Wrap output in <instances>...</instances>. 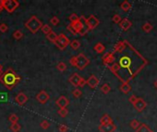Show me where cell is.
Here are the masks:
<instances>
[{
	"instance_id": "1",
	"label": "cell",
	"mask_w": 157,
	"mask_h": 132,
	"mask_svg": "<svg viewBox=\"0 0 157 132\" xmlns=\"http://www.w3.org/2000/svg\"><path fill=\"white\" fill-rule=\"evenodd\" d=\"M20 80H21V77L11 68H8L7 71H5L2 73L1 76H0V83H1L7 90H12L17 84L20 82Z\"/></svg>"
},
{
	"instance_id": "2",
	"label": "cell",
	"mask_w": 157,
	"mask_h": 132,
	"mask_svg": "<svg viewBox=\"0 0 157 132\" xmlns=\"http://www.w3.org/2000/svg\"><path fill=\"white\" fill-rule=\"evenodd\" d=\"M24 26L31 33L35 34L41 29V27L43 26V24L36 16H32V17H31V18L29 20H28L27 22H25Z\"/></svg>"
},
{
	"instance_id": "3",
	"label": "cell",
	"mask_w": 157,
	"mask_h": 132,
	"mask_svg": "<svg viewBox=\"0 0 157 132\" xmlns=\"http://www.w3.org/2000/svg\"><path fill=\"white\" fill-rule=\"evenodd\" d=\"M1 5L5 10L8 13H13L20 6V2L17 0H2Z\"/></svg>"
},
{
	"instance_id": "4",
	"label": "cell",
	"mask_w": 157,
	"mask_h": 132,
	"mask_svg": "<svg viewBox=\"0 0 157 132\" xmlns=\"http://www.w3.org/2000/svg\"><path fill=\"white\" fill-rule=\"evenodd\" d=\"M70 41L68 38L65 36V34H63V33H61L58 35V39L56 41V42H55V46L57 47V48L61 51H63V50H65L66 49V47L68 45H70Z\"/></svg>"
},
{
	"instance_id": "5",
	"label": "cell",
	"mask_w": 157,
	"mask_h": 132,
	"mask_svg": "<svg viewBox=\"0 0 157 132\" xmlns=\"http://www.w3.org/2000/svg\"><path fill=\"white\" fill-rule=\"evenodd\" d=\"M76 57H77L76 68L80 71H83L90 63V61L84 53H79Z\"/></svg>"
},
{
	"instance_id": "6",
	"label": "cell",
	"mask_w": 157,
	"mask_h": 132,
	"mask_svg": "<svg viewBox=\"0 0 157 132\" xmlns=\"http://www.w3.org/2000/svg\"><path fill=\"white\" fill-rule=\"evenodd\" d=\"M85 24L86 25L88 31H90L92 30L96 29V28L99 25V20H98V18H97L94 15H91L85 20Z\"/></svg>"
},
{
	"instance_id": "7",
	"label": "cell",
	"mask_w": 157,
	"mask_h": 132,
	"mask_svg": "<svg viewBox=\"0 0 157 132\" xmlns=\"http://www.w3.org/2000/svg\"><path fill=\"white\" fill-rule=\"evenodd\" d=\"M115 61V54L113 52H106L103 56H102V62L103 64L106 66H110V64L113 63Z\"/></svg>"
},
{
	"instance_id": "8",
	"label": "cell",
	"mask_w": 157,
	"mask_h": 132,
	"mask_svg": "<svg viewBox=\"0 0 157 132\" xmlns=\"http://www.w3.org/2000/svg\"><path fill=\"white\" fill-rule=\"evenodd\" d=\"M36 99H37V101H38L39 103H41V104H45V103H47L49 101L50 96H49V94L46 92V91L41 90V91H40L38 94H37Z\"/></svg>"
},
{
	"instance_id": "9",
	"label": "cell",
	"mask_w": 157,
	"mask_h": 132,
	"mask_svg": "<svg viewBox=\"0 0 157 132\" xmlns=\"http://www.w3.org/2000/svg\"><path fill=\"white\" fill-rule=\"evenodd\" d=\"M133 107H134L135 110H137L138 112H142L147 107V103L142 98L138 97L137 101L133 104Z\"/></svg>"
},
{
	"instance_id": "10",
	"label": "cell",
	"mask_w": 157,
	"mask_h": 132,
	"mask_svg": "<svg viewBox=\"0 0 157 132\" xmlns=\"http://www.w3.org/2000/svg\"><path fill=\"white\" fill-rule=\"evenodd\" d=\"M117 129V126L113 123H108L106 125H99L98 130L100 132H115Z\"/></svg>"
},
{
	"instance_id": "11",
	"label": "cell",
	"mask_w": 157,
	"mask_h": 132,
	"mask_svg": "<svg viewBox=\"0 0 157 132\" xmlns=\"http://www.w3.org/2000/svg\"><path fill=\"white\" fill-rule=\"evenodd\" d=\"M127 48V41H118L115 44L114 48H113V53H121L125 51Z\"/></svg>"
},
{
	"instance_id": "12",
	"label": "cell",
	"mask_w": 157,
	"mask_h": 132,
	"mask_svg": "<svg viewBox=\"0 0 157 132\" xmlns=\"http://www.w3.org/2000/svg\"><path fill=\"white\" fill-rule=\"evenodd\" d=\"M81 76L78 74V73H73L71 76L69 77V79H68V81H69V83L72 84V86H73L75 87H79V83H80V80H81Z\"/></svg>"
},
{
	"instance_id": "13",
	"label": "cell",
	"mask_w": 157,
	"mask_h": 132,
	"mask_svg": "<svg viewBox=\"0 0 157 132\" xmlns=\"http://www.w3.org/2000/svg\"><path fill=\"white\" fill-rule=\"evenodd\" d=\"M56 105L60 107V108H66L68 106H69V104H70V101L67 97L65 96H60L57 100H56Z\"/></svg>"
},
{
	"instance_id": "14",
	"label": "cell",
	"mask_w": 157,
	"mask_h": 132,
	"mask_svg": "<svg viewBox=\"0 0 157 132\" xmlns=\"http://www.w3.org/2000/svg\"><path fill=\"white\" fill-rule=\"evenodd\" d=\"M15 101L20 106H23V105H25V104L28 102V96L25 95L23 92L18 93L17 95L16 96V97H15Z\"/></svg>"
},
{
	"instance_id": "15",
	"label": "cell",
	"mask_w": 157,
	"mask_h": 132,
	"mask_svg": "<svg viewBox=\"0 0 157 132\" xmlns=\"http://www.w3.org/2000/svg\"><path fill=\"white\" fill-rule=\"evenodd\" d=\"M99 83V80L95 76V75H91V76H89V78L86 80V84L92 89L96 88Z\"/></svg>"
},
{
	"instance_id": "16",
	"label": "cell",
	"mask_w": 157,
	"mask_h": 132,
	"mask_svg": "<svg viewBox=\"0 0 157 132\" xmlns=\"http://www.w3.org/2000/svg\"><path fill=\"white\" fill-rule=\"evenodd\" d=\"M132 26V21L130 20H128L127 17L123 18V20L121 21V23H119V28H121L123 31H126L128 30H130Z\"/></svg>"
},
{
	"instance_id": "17",
	"label": "cell",
	"mask_w": 157,
	"mask_h": 132,
	"mask_svg": "<svg viewBox=\"0 0 157 132\" xmlns=\"http://www.w3.org/2000/svg\"><path fill=\"white\" fill-rule=\"evenodd\" d=\"M71 25L73 26V28L75 29V30L76 31L77 34H79V32L85 28L84 27V23H83V21L81 20L76 21V22H75V23H71Z\"/></svg>"
},
{
	"instance_id": "18",
	"label": "cell",
	"mask_w": 157,
	"mask_h": 132,
	"mask_svg": "<svg viewBox=\"0 0 157 132\" xmlns=\"http://www.w3.org/2000/svg\"><path fill=\"white\" fill-rule=\"evenodd\" d=\"M132 86L130 83H123L121 86H119V90H121L123 94H128L132 91Z\"/></svg>"
},
{
	"instance_id": "19",
	"label": "cell",
	"mask_w": 157,
	"mask_h": 132,
	"mask_svg": "<svg viewBox=\"0 0 157 132\" xmlns=\"http://www.w3.org/2000/svg\"><path fill=\"white\" fill-rule=\"evenodd\" d=\"M113 120L112 118L110 117L109 115L108 114H105L102 116V117L100 118V125H106V124H108V123H112Z\"/></svg>"
},
{
	"instance_id": "20",
	"label": "cell",
	"mask_w": 157,
	"mask_h": 132,
	"mask_svg": "<svg viewBox=\"0 0 157 132\" xmlns=\"http://www.w3.org/2000/svg\"><path fill=\"white\" fill-rule=\"evenodd\" d=\"M94 50L97 53H103L106 50L105 46L101 43V42H97L95 46H94Z\"/></svg>"
},
{
	"instance_id": "21",
	"label": "cell",
	"mask_w": 157,
	"mask_h": 132,
	"mask_svg": "<svg viewBox=\"0 0 157 132\" xmlns=\"http://www.w3.org/2000/svg\"><path fill=\"white\" fill-rule=\"evenodd\" d=\"M135 132H153V131L146 124L142 123V124H141V126L139 128L135 130Z\"/></svg>"
},
{
	"instance_id": "22",
	"label": "cell",
	"mask_w": 157,
	"mask_h": 132,
	"mask_svg": "<svg viewBox=\"0 0 157 132\" xmlns=\"http://www.w3.org/2000/svg\"><path fill=\"white\" fill-rule=\"evenodd\" d=\"M46 38H47V40L49 41H51L52 43H55V42H56V41H57V39H58V35L55 33V32L52 31L48 35H46Z\"/></svg>"
},
{
	"instance_id": "23",
	"label": "cell",
	"mask_w": 157,
	"mask_h": 132,
	"mask_svg": "<svg viewBox=\"0 0 157 132\" xmlns=\"http://www.w3.org/2000/svg\"><path fill=\"white\" fill-rule=\"evenodd\" d=\"M121 9H122L123 11L128 12V11H130L131 9H132V4L129 2V1H127V0H125V1H123L121 4Z\"/></svg>"
},
{
	"instance_id": "24",
	"label": "cell",
	"mask_w": 157,
	"mask_h": 132,
	"mask_svg": "<svg viewBox=\"0 0 157 132\" xmlns=\"http://www.w3.org/2000/svg\"><path fill=\"white\" fill-rule=\"evenodd\" d=\"M108 69L111 71L115 75H117L119 72V69H121V67H119V64L118 63H113L111 64L110 66H108Z\"/></svg>"
},
{
	"instance_id": "25",
	"label": "cell",
	"mask_w": 157,
	"mask_h": 132,
	"mask_svg": "<svg viewBox=\"0 0 157 132\" xmlns=\"http://www.w3.org/2000/svg\"><path fill=\"white\" fill-rule=\"evenodd\" d=\"M142 30H143L144 32H146V33H149V32H151V31L153 30V25H152L150 22H145V23L142 25Z\"/></svg>"
},
{
	"instance_id": "26",
	"label": "cell",
	"mask_w": 157,
	"mask_h": 132,
	"mask_svg": "<svg viewBox=\"0 0 157 132\" xmlns=\"http://www.w3.org/2000/svg\"><path fill=\"white\" fill-rule=\"evenodd\" d=\"M12 36H13V38H14L15 40L20 41V40H21L22 38H23L24 34H23V32H22L21 30H16L13 32Z\"/></svg>"
},
{
	"instance_id": "27",
	"label": "cell",
	"mask_w": 157,
	"mask_h": 132,
	"mask_svg": "<svg viewBox=\"0 0 157 132\" xmlns=\"http://www.w3.org/2000/svg\"><path fill=\"white\" fill-rule=\"evenodd\" d=\"M70 47H71L73 50L76 51V50H78L80 47H81V43H80V41H77V40H73V41H72L70 42Z\"/></svg>"
},
{
	"instance_id": "28",
	"label": "cell",
	"mask_w": 157,
	"mask_h": 132,
	"mask_svg": "<svg viewBox=\"0 0 157 132\" xmlns=\"http://www.w3.org/2000/svg\"><path fill=\"white\" fill-rule=\"evenodd\" d=\"M100 90H101V92H102L103 94H105V95H108V94L111 91V87H110V86L108 83H104L102 86L100 87Z\"/></svg>"
},
{
	"instance_id": "29",
	"label": "cell",
	"mask_w": 157,
	"mask_h": 132,
	"mask_svg": "<svg viewBox=\"0 0 157 132\" xmlns=\"http://www.w3.org/2000/svg\"><path fill=\"white\" fill-rule=\"evenodd\" d=\"M41 30L42 31V33H44L45 35H48L49 33H51L52 30V28L48 25V24H44L42 27H41Z\"/></svg>"
},
{
	"instance_id": "30",
	"label": "cell",
	"mask_w": 157,
	"mask_h": 132,
	"mask_svg": "<svg viewBox=\"0 0 157 132\" xmlns=\"http://www.w3.org/2000/svg\"><path fill=\"white\" fill-rule=\"evenodd\" d=\"M56 68H57V70H58V71H60V72L63 73V72H65V71H66V69H67V66H66V63H65V62H60L57 64Z\"/></svg>"
},
{
	"instance_id": "31",
	"label": "cell",
	"mask_w": 157,
	"mask_h": 132,
	"mask_svg": "<svg viewBox=\"0 0 157 132\" xmlns=\"http://www.w3.org/2000/svg\"><path fill=\"white\" fill-rule=\"evenodd\" d=\"M9 129H10L12 132H18V131L21 129V126L18 124V123H14V124L10 125V127H9Z\"/></svg>"
},
{
	"instance_id": "32",
	"label": "cell",
	"mask_w": 157,
	"mask_h": 132,
	"mask_svg": "<svg viewBox=\"0 0 157 132\" xmlns=\"http://www.w3.org/2000/svg\"><path fill=\"white\" fill-rule=\"evenodd\" d=\"M8 120L11 122V124H14V123H17L18 120H20V117H18L16 114H10L8 117Z\"/></svg>"
},
{
	"instance_id": "33",
	"label": "cell",
	"mask_w": 157,
	"mask_h": 132,
	"mask_svg": "<svg viewBox=\"0 0 157 132\" xmlns=\"http://www.w3.org/2000/svg\"><path fill=\"white\" fill-rule=\"evenodd\" d=\"M130 126L131 128H132L133 129H137L138 128H139L141 126V123L139 122V120H137V119H132L131 122H130Z\"/></svg>"
},
{
	"instance_id": "34",
	"label": "cell",
	"mask_w": 157,
	"mask_h": 132,
	"mask_svg": "<svg viewBox=\"0 0 157 132\" xmlns=\"http://www.w3.org/2000/svg\"><path fill=\"white\" fill-rule=\"evenodd\" d=\"M69 20L71 23H75V22L80 20V17H78L76 13H73L69 16Z\"/></svg>"
},
{
	"instance_id": "35",
	"label": "cell",
	"mask_w": 157,
	"mask_h": 132,
	"mask_svg": "<svg viewBox=\"0 0 157 132\" xmlns=\"http://www.w3.org/2000/svg\"><path fill=\"white\" fill-rule=\"evenodd\" d=\"M58 115L62 117H65L68 115V109L67 108H60L58 110Z\"/></svg>"
},
{
	"instance_id": "36",
	"label": "cell",
	"mask_w": 157,
	"mask_h": 132,
	"mask_svg": "<svg viewBox=\"0 0 157 132\" xmlns=\"http://www.w3.org/2000/svg\"><path fill=\"white\" fill-rule=\"evenodd\" d=\"M72 95L75 98H79L82 96V91L79 88H76L75 90L72 92Z\"/></svg>"
},
{
	"instance_id": "37",
	"label": "cell",
	"mask_w": 157,
	"mask_h": 132,
	"mask_svg": "<svg viewBox=\"0 0 157 132\" xmlns=\"http://www.w3.org/2000/svg\"><path fill=\"white\" fill-rule=\"evenodd\" d=\"M51 124H50V122L47 121V120H43L41 121V128H43V129H48L50 128Z\"/></svg>"
},
{
	"instance_id": "38",
	"label": "cell",
	"mask_w": 157,
	"mask_h": 132,
	"mask_svg": "<svg viewBox=\"0 0 157 132\" xmlns=\"http://www.w3.org/2000/svg\"><path fill=\"white\" fill-rule=\"evenodd\" d=\"M50 22L53 26H57L59 24V22H60V20H59V18L56 16H54V17H52L51 20H50Z\"/></svg>"
},
{
	"instance_id": "39",
	"label": "cell",
	"mask_w": 157,
	"mask_h": 132,
	"mask_svg": "<svg viewBox=\"0 0 157 132\" xmlns=\"http://www.w3.org/2000/svg\"><path fill=\"white\" fill-rule=\"evenodd\" d=\"M121 20H122L121 17V16H119L118 14H115V15L113 16V17H112V21H113L114 23H116V24L121 23Z\"/></svg>"
},
{
	"instance_id": "40",
	"label": "cell",
	"mask_w": 157,
	"mask_h": 132,
	"mask_svg": "<svg viewBox=\"0 0 157 132\" xmlns=\"http://www.w3.org/2000/svg\"><path fill=\"white\" fill-rule=\"evenodd\" d=\"M69 62L72 66H73V67H76V63H77V57L76 56H73V57H71Z\"/></svg>"
},
{
	"instance_id": "41",
	"label": "cell",
	"mask_w": 157,
	"mask_h": 132,
	"mask_svg": "<svg viewBox=\"0 0 157 132\" xmlns=\"http://www.w3.org/2000/svg\"><path fill=\"white\" fill-rule=\"evenodd\" d=\"M8 30V27L6 23H1L0 24V31L2 33H5Z\"/></svg>"
},
{
	"instance_id": "42",
	"label": "cell",
	"mask_w": 157,
	"mask_h": 132,
	"mask_svg": "<svg viewBox=\"0 0 157 132\" xmlns=\"http://www.w3.org/2000/svg\"><path fill=\"white\" fill-rule=\"evenodd\" d=\"M68 129H69L68 127L65 126L64 124H61V125L59 126V132H67Z\"/></svg>"
},
{
	"instance_id": "43",
	"label": "cell",
	"mask_w": 157,
	"mask_h": 132,
	"mask_svg": "<svg viewBox=\"0 0 157 132\" xmlns=\"http://www.w3.org/2000/svg\"><path fill=\"white\" fill-rule=\"evenodd\" d=\"M67 30L72 33V34H73V35H76L77 33H76V31L75 30V29H73V26L71 25V23L67 26Z\"/></svg>"
},
{
	"instance_id": "44",
	"label": "cell",
	"mask_w": 157,
	"mask_h": 132,
	"mask_svg": "<svg viewBox=\"0 0 157 132\" xmlns=\"http://www.w3.org/2000/svg\"><path fill=\"white\" fill-rule=\"evenodd\" d=\"M137 99H138V97H137L135 95H132V96H130V98H129V102H130L131 104H132V105H133V104L137 101Z\"/></svg>"
},
{
	"instance_id": "45",
	"label": "cell",
	"mask_w": 157,
	"mask_h": 132,
	"mask_svg": "<svg viewBox=\"0 0 157 132\" xmlns=\"http://www.w3.org/2000/svg\"><path fill=\"white\" fill-rule=\"evenodd\" d=\"M86 84V80L82 77L80 80V83H79V87H84Z\"/></svg>"
},
{
	"instance_id": "46",
	"label": "cell",
	"mask_w": 157,
	"mask_h": 132,
	"mask_svg": "<svg viewBox=\"0 0 157 132\" xmlns=\"http://www.w3.org/2000/svg\"><path fill=\"white\" fill-rule=\"evenodd\" d=\"M87 32H88L87 28H84V29H83V30L79 32V35H81V36H85Z\"/></svg>"
},
{
	"instance_id": "47",
	"label": "cell",
	"mask_w": 157,
	"mask_h": 132,
	"mask_svg": "<svg viewBox=\"0 0 157 132\" xmlns=\"http://www.w3.org/2000/svg\"><path fill=\"white\" fill-rule=\"evenodd\" d=\"M3 67H2V65L1 64H0V76H1V75H2V73H3Z\"/></svg>"
},
{
	"instance_id": "48",
	"label": "cell",
	"mask_w": 157,
	"mask_h": 132,
	"mask_svg": "<svg viewBox=\"0 0 157 132\" xmlns=\"http://www.w3.org/2000/svg\"><path fill=\"white\" fill-rule=\"evenodd\" d=\"M153 86H154L155 89H157V79L153 82Z\"/></svg>"
},
{
	"instance_id": "49",
	"label": "cell",
	"mask_w": 157,
	"mask_h": 132,
	"mask_svg": "<svg viewBox=\"0 0 157 132\" xmlns=\"http://www.w3.org/2000/svg\"><path fill=\"white\" fill-rule=\"evenodd\" d=\"M3 7H2V5H1V1H0V13H1L2 11H3Z\"/></svg>"
}]
</instances>
